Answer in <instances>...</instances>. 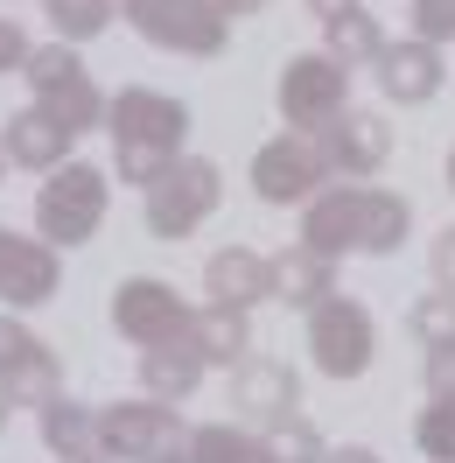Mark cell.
I'll return each mask as SVG.
<instances>
[{"label":"cell","mask_w":455,"mask_h":463,"mask_svg":"<svg viewBox=\"0 0 455 463\" xmlns=\"http://www.w3.org/2000/svg\"><path fill=\"white\" fill-rule=\"evenodd\" d=\"M322 463H378V449H365V442H350V449H330Z\"/></svg>","instance_id":"33"},{"label":"cell","mask_w":455,"mask_h":463,"mask_svg":"<svg viewBox=\"0 0 455 463\" xmlns=\"http://www.w3.org/2000/svg\"><path fill=\"white\" fill-rule=\"evenodd\" d=\"M274 99H281V119L294 127V134H322L330 119L350 113V71H343L330 50L287 57L281 85H274Z\"/></svg>","instance_id":"4"},{"label":"cell","mask_w":455,"mask_h":463,"mask_svg":"<svg viewBox=\"0 0 455 463\" xmlns=\"http://www.w3.org/2000/svg\"><path fill=\"white\" fill-rule=\"evenodd\" d=\"M413 337H421L427 351H434V345H455V295L449 288H434V295L413 302Z\"/></svg>","instance_id":"27"},{"label":"cell","mask_w":455,"mask_h":463,"mask_svg":"<svg viewBox=\"0 0 455 463\" xmlns=\"http://www.w3.org/2000/svg\"><path fill=\"white\" fill-rule=\"evenodd\" d=\"M322 50H330L343 71H358V63L385 57V35H378V22H371L365 7H350V14H337V22H322Z\"/></svg>","instance_id":"22"},{"label":"cell","mask_w":455,"mask_h":463,"mask_svg":"<svg viewBox=\"0 0 455 463\" xmlns=\"http://www.w3.org/2000/svg\"><path fill=\"white\" fill-rule=\"evenodd\" d=\"M190 317H197V309H190L169 281H154V274H134V281H119V288H113V330H119V337H134L141 351L190 337Z\"/></svg>","instance_id":"9"},{"label":"cell","mask_w":455,"mask_h":463,"mask_svg":"<svg viewBox=\"0 0 455 463\" xmlns=\"http://www.w3.org/2000/svg\"><path fill=\"white\" fill-rule=\"evenodd\" d=\"M434 288H449V295H455V225L434 239Z\"/></svg>","instance_id":"32"},{"label":"cell","mask_w":455,"mask_h":463,"mask_svg":"<svg viewBox=\"0 0 455 463\" xmlns=\"http://www.w3.org/2000/svg\"><path fill=\"white\" fill-rule=\"evenodd\" d=\"M106 169H91V162H63L50 169V183L35 190V225L50 246H85L91 232L106 225Z\"/></svg>","instance_id":"3"},{"label":"cell","mask_w":455,"mask_h":463,"mask_svg":"<svg viewBox=\"0 0 455 463\" xmlns=\"http://www.w3.org/2000/svg\"><path fill=\"white\" fill-rule=\"evenodd\" d=\"M203 373H210V365H203V351L190 345V337H175V345H154V351H141L147 401H190Z\"/></svg>","instance_id":"20"},{"label":"cell","mask_w":455,"mask_h":463,"mask_svg":"<svg viewBox=\"0 0 455 463\" xmlns=\"http://www.w3.org/2000/svg\"><path fill=\"white\" fill-rule=\"evenodd\" d=\"M427 393H434V401H455V345L427 351Z\"/></svg>","instance_id":"31"},{"label":"cell","mask_w":455,"mask_h":463,"mask_svg":"<svg viewBox=\"0 0 455 463\" xmlns=\"http://www.w3.org/2000/svg\"><path fill=\"white\" fill-rule=\"evenodd\" d=\"M190 345L203 351V365H246L253 358V330H246V309H197L190 317Z\"/></svg>","instance_id":"21"},{"label":"cell","mask_w":455,"mask_h":463,"mask_svg":"<svg viewBox=\"0 0 455 463\" xmlns=\"http://www.w3.org/2000/svg\"><path fill=\"white\" fill-rule=\"evenodd\" d=\"M0 393L22 407H50L57 401V358L22 317H0Z\"/></svg>","instance_id":"12"},{"label":"cell","mask_w":455,"mask_h":463,"mask_svg":"<svg viewBox=\"0 0 455 463\" xmlns=\"http://www.w3.org/2000/svg\"><path fill=\"white\" fill-rule=\"evenodd\" d=\"M0 169H7V155H0Z\"/></svg>","instance_id":"40"},{"label":"cell","mask_w":455,"mask_h":463,"mask_svg":"<svg viewBox=\"0 0 455 463\" xmlns=\"http://www.w3.org/2000/svg\"><path fill=\"white\" fill-rule=\"evenodd\" d=\"M218 197H225V175H218V162H203V155H182L154 190H147V232L154 239H190V232L218 211Z\"/></svg>","instance_id":"7"},{"label":"cell","mask_w":455,"mask_h":463,"mask_svg":"<svg viewBox=\"0 0 455 463\" xmlns=\"http://www.w3.org/2000/svg\"><path fill=\"white\" fill-rule=\"evenodd\" d=\"M57 246L50 239H22V232L0 225V302L7 309H35L57 295Z\"/></svg>","instance_id":"13"},{"label":"cell","mask_w":455,"mask_h":463,"mask_svg":"<svg viewBox=\"0 0 455 463\" xmlns=\"http://www.w3.org/2000/svg\"><path fill=\"white\" fill-rule=\"evenodd\" d=\"M63 463H98V457H63Z\"/></svg>","instance_id":"39"},{"label":"cell","mask_w":455,"mask_h":463,"mask_svg":"<svg viewBox=\"0 0 455 463\" xmlns=\"http://www.w3.org/2000/svg\"><path fill=\"white\" fill-rule=\"evenodd\" d=\"M190 463H274L266 457V435H246L231 421H210V429L190 435Z\"/></svg>","instance_id":"24"},{"label":"cell","mask_w":455,"mask_h":463,"mask_svg":"<svg viewBox=\"0 0 455 463\" xmlns=\"http://www.w3.org/2000/svg\"><path fill=\"white\" fill-rule=\"evenodd\" d=\"M322 155H330V169L337 175H378L385 169V155H393V127L378 113H343V119H330L322 127Z\"/></svg>","instance_id":"14"},{"label":"cell","mask_w":455,"mask_h":463,"mask_svg":"<svg viewBox=\"0 0 455 463\" xmlns=\"http://www.w3.org/2000/svg\"><path fill=\"white\" fill-rule=\"evenodd\" d=\"M259 7H266V0H218V14H225V22H238V14H259Z\"/></svg>","instance_id":"35"},{"label":"cell","mask_w":455,"mask_h":463,"mask_svg":"<svg viewBox=\"0 0 455 463\" xmlns=\"http://www.w3.org/2000/svg\"><path fill=\"white\" fill-rule=\"evenodd\" d=\"M42 7H50L57 43H91V35L113 22V0H42Z\"/></svg>","instance_id":"25"},{"label":"cell","mask_w":455,"mask_h":463,"mask_svg":"<svg viewBox=\"0 0 455 463\" xmlns=\"http://www.w3.org/2000/svg\"><path fill=\"white\" fill-rule=\"evenodd\" d=\"M413 442H421V457H434V463H455V401H434V407H421V429H413Z\"/></svg>","instance_id":"28"},{"label":"cell","mask_w":455,"mask_h":463,"mask_svg":"<svg viewBox=\"0 0 455 463\" xmlns=\"http://www.w3.org/2000/svg\"><path fill=\"white\" fill-rule=\"evenodd\" d=\"M162 463H190V449H175V457H162Z\"/></svg>","instance_id":"37"},{"label":"cell","mask_w":455,"mask_h":463,"mask_svg":"<svg viewBox=\"0 0 455 463\" xmlns=\"http://www.w3.org/2000/svg\"><path fill=\"white\" fill-rule=\"evenodd\" d=\"M406 225H413L406 197L371 190V183H337V190L309 197L302 246L322 253V260H337V253H393L399 239H406Z\"/></svg>","instance_id":"1"},{"label":"cell","mask_w":455,"mask_h":463,"mask_svg":"<svg viewBox=\"0 0 455 463\" xmlns=\"http://www.w3.org/2000/svg\"><path fill=\"white\" fill-rule=\"evenodd\" d=\"M70 147H78V134L57 127L42 106H29V113H14L7 127H0V155H7V162H22V169H42V175L63 169V162H70Z\"/></svg>","instance_id":"16"},{"label":"cell","mask_w":455,"mask_h":463,"mask_svg":"<svg viewBox=\"0 0 455 463\" xmlns=\"http://www.w3.org/2000/svg\"><path fill=\"white\" fill-rule=\"evenodd\" d=\"M309 351H315V373L330 379H358L378 351V330H371V309L365 302H343L330 295L322 309H309Z\"/></svg>","instance_id":"11"},{"label":"cell","mask_w":455,"mask_h":463,"mask_svg":"<svg viewBox=\"0 0 455 463\" xmlns=\"http://www.w3.org/2000/svg\"><path fill=\"white\" fill-rule=\"evenodd\" d=\"M42 442H50L57 457H98V414L57 393V401L42 407Z\"/></svg>","instance_id":"23"},{"label":"cell","mask_w":455,"mask_h":463,"mask_svg":"<svg viewBox=\"0 0 455 463\" xmlns=\"http://www.w3.org/2000/svg\"><path fill=\"white\" fill-rule=\"evenodd\" d=\"M449 190H455V147H449Z\"/></svg>","instance_id":"38"},{"label":"cell","mask_w":455,"mask_h":463,"mask_svg":"<svg viewBox=\"0 0 455 463\" xmlns=\"http://www.w3.org/2000/svg\"><path fill=\"white\" fill-rule=\"evenodd\" d=\"M266 457L274 463H322L330 449H322V435H315L302 414H287V421H274V435H266Z\"/></svg>","instance_id":"26"},{"label":"cell","mask_w":455,"mask_h":463,"mask_svg":"<svg viewBox=\"0 0 455 463\" xmlns=\"http://www.w3.org/2000/svg\"><path fill=\"white\" fill-rule=\"evenodd\" d=\"M378 85L393 106H427L434 91H441V50L434 43H385V57H378Z\"/></svg>","instance_id":"18"},{"label":"cell","mask_w":455,"mask_h":463,"mask_svg":"<svg viewBox=\"0 0 455 463\" xmlns=\"http://www.w3.org/2000/svg\"><path fill=\"white\" fill-rule=\"evenodd\" d=\"M330 155H322V134H294L287 127L281 141H266L253 155V190L266 203H309L322 197V183H330Z\"/></svg>","instance_id":"8"},{"label":"cell","mask_w":455,"mask_h":463,"mask_svg":"<svg viewBox=\"0 0 455 463\" xmlns=\"http://www.w3.org/2000/svg\"><path fill=\"white\" fill-rule=\"evenodd\" d=\"M22 78H29L35 106L57 119V127H70V134H85V127H98V119H106V99H98V85H91V71L78 63V50H70V43L35 50Z\"/></svg>","instance_id":"6"},{"label":"cell","mask_w":455,"mask_h":463,"mask_svg":"<svg viewBox=\"0 0 455 463\" xmlns=\"http://www.w3.org/2000/svg\"><path fill=\"white\" fill-rule=\"evenodd\" d=\"M358 0H309V14H322V22H337V14H350Z\"/></svg>","instance_id":"34"},{"label":"cell","mask_w":455,"mask_h":463,"mask_svg":"<svg viewBox=\"0 0 455 463\" xmlns=\"http://www.w3.org/2000/svg\"><path fill=\"white\" fill-rule=\"evenodd\" d=\"M119 14H126L154 50H175V57H218L225 35H231V22L218 14V0H119Z\"/></svg>","instance_id":"5"},{"label":"cell","mask_w":455,"mask_h":463,"mask_svg":"<svg viewBox=\"0 0 455 463\" xmlns=\"http://www.w3.org/2000/svg\"><path fill=\"white\" fill-rule=\"evenodd\" d=\"M337 295V267L309 253V246H287L274 253V302H294V309H322Z\"/></svg>","instance_id":"19"},{"label":"cell","mask_w":455,"mask_h":463,"mask_svg":"<svg viewBox=\"0 0 455 463\" xmlns=\"http://www.w3.org/2000/svg\"><path fill=\"white\" fill-rule=\"evenodd\" d=\"M182 449V421L175 407L162 401H119L98 414V457H119V463H162Z\"/></svg>","instance_id":"10"},{"label":"cell","mask_w":455,"mask_h":463,"mask_svg":"<svg viewBox=\"0 0 455 463\" xmlns=\"http://www.w3.org/2000/svg\"><path fill=\"white\" fill-rule=\"evenodd\" d=\"M106 127H113L119 183L154 190V183L182 162V141H190V106H182V99H169V91L126 85L113 106H106Z\"/></svg>","instance_id":"2"},{"label":"cell","mask_w":455,"mask_h":463,"mask_svg":"<svg viewBox=\"0 0 455 463\" xmlns=\"http://www.w3.org/2000/svg\"><path fill=\"white\" fill-rule=\"evenodd\" d=\"M7 407H14V401H7V393H0V429H7Z\"/></svg>","instance_id":"36"},{"label":"cell","mask_w":455,"mask_h":463,"mask_svg":"<svg viewBox=\"0 0 455 463\" xmlns=\"http://www.w3.org/2000/svg\"><path fill=\"white\" fill-rule=\"evenodd\" d=\"M29 57H35V43L22 35V22L0 14V71H29Z\"/></svg>","instance_id":"30"},{"label":"cell","mask_w":455,"mask_h":463,"mask_svg":"<svg viewBox=\"0 0 455 463\" xmlns=\"http://www.w3.org/2000/svg\"><path fill=\"white\" fill-rule=\"evenodd\" d=\"M413 35L421 43H455V0H413Z\"/></svg>","instance_id":"29"},{"label":"cell","mask_w":455,"mask_h":463,"mask_svg":"<svg viewBox=\"0 0 455 463\" xmlns=\"http://www.w3.org/2000/svg\"><path fill=\"white\" fill-rule=\"evenodd\" d=\"M231 401L246 407L253 421H287V414L302 407V379H294V365H281V358H246L238 379H231Z\"/></svg>","instance_id":"17"},{"label":"cell","mask_w":455,"mask_h":463,"mask_svg":"<svg viewBox=\"0 0 455 463\" xmlns=\"http://www.w3.org/2000/svg\"><path fill=\"white\" fill-rule=\"evenodd\" d=\"M203 288L218 309H259V302H274V260L253 246H225L203 267Z\"/></svg>","instance_id":"15"}]
</instances>
